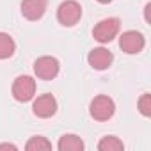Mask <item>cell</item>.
I'll return each mask as SVG.
<instances>
[{"mask_svg": "<svg viewBox=\"0 0 151 151\" xmlns=\"http://www.w3.org/2000/svg\"><path fill=\"white\" fill-rule=\"evenodd\" d=\"M82 18V6L77 0H66L57 7V22L62 27H73Z\"/></svg>", "mask_w": 151, "mask_h": 151, "instance_id": "obj_1", "label": "cell"}, {"mask_svg": "<svg viewBox=\"0 0 151 151\" xmlns=\"http://www.w3.org/2000/svg\"><path fill=\"white\" fill-rule=\"evenodd\" d=\"M114 112H116V103L112 98L105 94L93 98V101L89 103V114L96 121H109L114 116Z\"/></svg>", "mask_w": 151, "mask_h": 151, "instance_id": "obj_2", "label": "cell"}, {"mask_svg": "<svg viewBox=\"0 0 151 151\" xmlns=\"http://www.w3.org/2000/svg\"><path fill=\"white\" fill-rule=\"evenodd\" d=\"M11 93L16 101H22V103L30 101L36 94V80L32 77H29V75H20L13 82Z\"/></svg>", "mask_w": 151, "mask_h": 151, "instance_id": "obj_3", "label": "cell"}, {"mask_svg": "<svg viewBox=\"0 0 151 151\" xmlns=\"http://www.w3.org/2000/svg\"><path fill=\"white\" fill-rule=\"evenodd\" d=\"M119 29H121L119 18H105V20H101V22H98L94 25L93 36H94L96 41H100V43L105 45V43H110L117 36Z\"/></svg>", "mask_w": 151, "mask_h": 151, "instance_id": "obj_4", "label": "cell"}, {"mask_svg": "<svg viewBox=\"0 0 151 151\" xmlns=\"http://www.w3.org/2000/svg\"><path fill=\"white\" fill-rule=\"evenodd\" d=\"M60 71V64L52 55H43L34 62V73L41 80H53Z\"/></svg>", "mask_w": 151, "mask_h": 151, "instance_id": "obj_5", "label": "cell"}, {"mask_svg": "<svg viewBox=\"0 0 151 151\" xmlns=\"http://www.w3.org/2000/svg\"><path fill=\"white\" fill-rule=\"evenodd\" d=\"M146 46V39L140 32L137 30H126L121 34L119 37V48L128 53V55H135V53H140Z\"/></svg>", "mask_w": 151, "mask_h": 151, "instance_id": "obj_6", "label": "cell"}, {"mask_svg": "<svg viewBox=\"0 0 151 151\" xmlns=\"http://www.w3.org/2000/svg\"><path fill=\"white\" fill-rule=\"evenodd\" d=\"M32 112H34V116H37L41 119H48L57 112V100L52 94H41L34 100Z\"/></svg>", "mask_w": 151, "mask_h": 151, "instance_id": "obj_7", "label": "cell"}, {"mask_svg": "<svg viewBox=\"0 0 151 151\" xmlns=\"http://www.w3.org/2000/svg\"><path fill=\"white\" fill-rule=\"evenodd\" d=\"M112 60H114V55L110 50L100 46V48H93L87 55V62L93 69H98V71H103V69H109L112 66Z\"/></svg>", "mask_w": 151, "mask_h": 151, "instance_id": "obj_8", "label": "cell"}, {"mask_svg": "<svg viewBox=\"0 0 151 151\" xmlns=\"http://www.w3.org/2000/svg\"><path fill=\"white\" fill-rule=\"evenodd\" d=\"M22 14L30 22H37L43 18L48 7V0H22Z\"/></svg>", "mask_w": 151, "mask_h": 151, "instance_id": "obj_9", "label": "cell"}, {"mask_svg": "<svg viewBox=\"0 0 151 151\" xmlns=\"http://www.w3.org/2000/svg\"><path fill=\"white\" fill-rule=\"evenodd\" d=\"M84 147H86L84 140L75 133H64L57 142L59 151H82Z\"/></svg>", "mask_w": 151, "mask_h": 151, "instance_id": "obj_10", "label": "cell"}, {"mask_svg": "<svg viewBox=\"0 0 151 151\" xmlns=\"http://www.w3.org/2000/svg\"><path fill=\"white\" fill-rule=\"evenodd\" d=\"M14 52H16L14 39L9 34H6V32H0V60L9 59Z\"/></svg>", "mask_w": 151, "mask_h": 151, "instance_id": "obj_11", "label": "cell"}, {"mask_svg": "<svg viewBox=\"0 0 151 151\" xmlns=\"http://www.w3.org/2000/svg\"><path fill=\"white\" fill-rule=\"evenodd\" d=\"M98 149L100 151H119V149H124V144L116 135H107L98 142Z\"/></svg>", "mask_w": 151, "mask_h": 151, "instance_id": "obj_12", "label": "cell"}, {"mask_svg": "<svg viewBox=\"0 0 151 151\" xmlns=\"http://www.w3.org/2000/svg\"><path fill=\"white\" fill-rule=\"evenodd\" d=\"M25 149L27 151H41V149H52V142L46 139V137H41V135H36L32 137L27 144H25Z\"/></svg>", "mask_w": 151, "mask_h": 151, "instance_id": "obj_13", "label": "cell"}, {"mask_svg": "<svg viewBox=\"0 0 151 151\" xmlns=\"http://www.w3.org/2000/svg\"><path fill=\"white\" fill-rule=\"evenodd\" d=\"M139 112L144 117L151 116V94L149 93H146V94L140 96V100H139Z\"/></svg>", "mask_w": 151, "mask_h": 151, "instance_id": "obj_14", "label": "cell"}, {"mask_svg": "<svg viewBox=\"0 0 151 151\" xmlns=\"http://www.w3.org/2000/svg\"><path fill=\"white\" fill-rule=\"evenodd\" d=\"M149 9H151V4H146V7H144V20H146V23H149Z\"/></svg>", "mask_w": 151, "mask_h": 151, "instance_id": "obj_15", "label": "cell"}, {"mask_svg": "<svg viewBox=\"0 0 151 151\" xmlns=\"http://www.w3.org/2000/svg\"><path fill=\"white\" fill-rule=\"evenodd\" d=\"M7 147H9V149H16L14 144H7V142H6V144H0V149H7Z\"/></svg>", "mask_w": 151, "mask_h": 151, "instance_id": "obj_16", "label": "cell"}, {"mask_svg": "<svg viewBox=\"0 0 151 151\" xmlns=\"http://www.w3.org/2000/svg\"><path fill=\"white\" fill-rule=\"evenodd\" d=\"M96 2H100V4H109V2H112V0H96Z\"/></svg>", "mask_w": 151, "mask_h": 151, "instance_id": "obj_17", "label": "cell"}]
</instances>
